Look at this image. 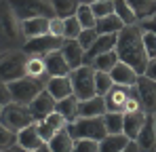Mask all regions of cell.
<instances>
[{"instance_id":"obj_25","label":"cell","mask_w":156,"mask_h":152,"mask_svg":"<svg viewBox=\"0 0 156 152\" xmlns=\"http://www.w3.org/2000/svg\"><path fill=\"white\" fill-rule=\"evenodd\" d=\"M47 146H49L51 152H72L74 150V139L70 137L68 129H61V131L55 133V137H53Z\"/></svg>"},{"instance_id":"obj_34","label":"cell","mask_w":156,"mask_h":152,"mask_svg":"<svg viewBox=\"0 0 156 152\" xmlns=\"http://www.w3.org/2000/svg\"><path fill=\"white\" fill-rule=\"evenodd\" d=\"M112 89H114L112 76L105 74V72H95V93H97L99 97H105Z\"/></svg>"},{"instance_id":"obj_31","label":"cell","mask_w":156,"mask_h":152,"mask_svg":"<svg viewBox=\"0 0 156 152\" xmlns=\"http://www.w3.org/2000/svg\"><path fill=\"white\" fill-rule=\"evenodd\" d=\"M76 19H78V24L82 25V30H95L97 19H95V15H93V11H91V2H80Z\"/></svg>"},{"instance_id":"obj_37","label":"cell","mask_w":156,"mask_h":152,"mask_svg":"<svg viewBox=\"0 0 156 152\" xmlns=\"http://www.w3.org/2000/svg\"><path fill=\"white\" fill-rule=\"evenodd\" d=\"M17 144V133L6 129L4 125H0V150H9Z\"/></svg>"},{"instance_id":"obj_23","label":"cell","mask_w":156,"mask_h":152,"mask_svg":"<svg viewBox=\"0 0 156 152\" xmlns=\"http://www.w3.org/2000/svg\"><path fill=\"white\" fill-rule=\"evenodd\" d=\"M129 137L125 133H118V135H105L104 139L99 142V152H122L129 146Z\"/></svg>"},{"instance_id":"obj_26","label":"cell","mask_w":156,"mask_h":152,"mask_svg":"<svg viewBox=\"0 0 156 152\" xmlns=\"http://www.w3.org/2000/svg\"><path fill=\"white\" fill-rule=\"evenodd\" d=\"M55 112H59V114L68 121V125L74 123V121L78 118V100L74 97V95H70V97H66V100L57 101Z\"/></svg>"},{"instance_id":"obj_1","label":"cell","mask_w":156,"mask_h":152,"mask_svg":"<svg viewBox=\"0 0 156 152\" xmlns=\"http://www.w3.org/2000/svg\"><path fill=\"white\" fill-rule=\"evenodd\" d=\"M116 55L122 63L131 66L139 76L146 74V68L150 63V57L146 53L144 45V32L139 30V25H131L118 32V40H116Z\"/></svg>"},{"instance_id":"obj_51","label":"cell","mask_w":156,"mask_h":152,"mask_svg":"<svg viewBox=\"0 0 156 152\" xmlns=\"http://www.w3.org/2000/svg\"><path fill=\"white\" fill-rule=\"evenodd\" d=\"M2 110H4V108H2V106H0V116H2Z\"/></svg>"},{"instance_id":"obj_8","label":"cell","mask_w":156,"mask_h":152,"mask_svg":"<svg viewBox=\"0 0 156 152\" xmlns=\"http://www.w3.org/2000/svg\"><path fill=\"white\" fill-rule=\"evenodd\" d=\"M66 45L63 38H55V36H40V38H32V40H26L21 51L26 53L27 57H47L55 51H61Z\"/></svg>"},{"instance_id":"obj_12","label":"cell","mask_w":156,"mask_h":152,"mask_svg":"<svg viewBox=\"0 0 156 152\" xmlns=\"http://www.w3.org/2000/svg\"><path fill=\"white\" fill-rule=\"evenodd\" d=\"M0 24H2V32L9 38H17L21 32V24L11 6V2H2L0 4Z\"/></svg>"},{"instance_id":"obj_48","label":"cell","mask_w":156,"mask_h":152,"mask_svg":"<svg viewBox=\"0 0 156 152\" xmlns=\"http://www.w3.org/2000/svg\"><path fill=\"white\" fill-rule=\"evenodd\" d=\"M34 152H51V150H49V146H47V144H44V146H42V148H38V150H34Z\"/></svg>"},{"instance_id":"obj_11","label":"cell","mask_w":156,"mask_h":152,"mask_svg":"<svg viewBox=\"0 0 156 152\" xmlns=\"http://www.w3.org/2000/svg\"><path fill=\"white\" fill-rule=\"evenodd\" d=\"M116 40H118V34H105V36H99L97 42L84 53V66H91L99 55H105V53L114 51L116 49Z\"/></svg>"},{"instance_id":"obj_30","label":"cell","mask_w":156,"mask_h":152,"mask_svg":"<svg viewBox=\"0 0 156 152\" xmlns=\"http://www.w3.org/2000/svg\"><path fill=\"white\" fill-rule=\"evenodd\" d=\"M26 76L27 78H34V80H40L47 74V66H44V59L42 57H27V66H26Z\"/></svg>"},{"instance_id":"obj_3","label":"cell","mask_w":156,"mask_h":152,"mask_svg":"<svg viewBox=\"0 0 156 152\" xmlns=\"http://www.w3.org/2000/svg\"><path fill=\"white\" fill-rule=\"evenodd\" d=\"M70 82H72V93L78 101H89L97 95L95 93V68L93 66H80L78 70H72Z\"/></svg>"},{"instance_id":"obj_14","label":"cell","mask_w":156,"mask_h":152,"mask_svg":"<svg viewBox=\"0 0 156 152\" xmlns=\"http://www.w3.org/2000/svg\"><path fill=\"white\" fill-rule=\"evenodd\" d=\"M146 118H148V114H146L144 110L127 112V114H125V121H122V133L129 137L131 142H135V139H137V135H139L141 127L146 125Z\"/></svg>"},{"instance_id":"obj_27","label":"cell","mask_w":156,"mask_h":152,"mask_svg":"<svg viewBox=\"0 0 156 152\" xmlns=\"http://www.w3.org/2000/svg\"><path fill=\"white\" fill-rule=\"evenodd\" d=\"M78 6H80V2H76V0H55V2H53L55 17L61 19V21L70 19V17H76Z\"/></svg>"},{"instance_id":"obj_36","label":"cell","mask_w":156,"mask_h":152,"mask_svg":"<svg viewBox=\"0 0 156 152\" xmlns=\"http://www.w3.org/2000/svg\"><path fill=\"white\" fill-rule=\"evenodd\" d=\"M80 34H82V25L78 24L76 17H70L63 21V38L66 40H78Z\"/></svg>"},{"instance_id":"obj_17","label":"cell","mask_w":156,"mask_h":152,"mask_svg":"<svg viewBox=\"0 0 156 152\" xmlns=\"http://www.w3.org/2000/svg\"><path fill=\"white\" fill-rule=\"evenodd\" d=\"M17 146H19V148H23L26 152H34V150H38V148H42V146H44L42 137L38 135L36 123H34V125H30V127H26L23 131H19V133H17Z\"/></svg>"},{"instance_id":"obj_49","label":"cell","mask_w":156,"mask_h":152,"mask_svg":"<svg viewBox=\"0 0 156 152\" xmlns=\"http://www.w3.org/2000/svg\"><path fill=\"white\" fill-rule=\"evenodd\" d=\"M6 152H26V150H23V148H9Z\"/></svg>"},{"instance_id":"obj_46","label":"cell","mask_w":156,"mask_h":152,"mask_svg":"<svg viewBox=\"0 0 156 152\" xmlns=\"http://www.w3.org/2000/svg\"><path fill=\"white\" fill-rule=\"evenodd\" d=\"M144 76H148L150 80H154L156 82V59H152L150 63H148V68H146V74Z\"/></svg>"},{"instance_id":"obj_29","label":"cell","mask_w":156,"mask_h":152,"mask_svg":"<svg viewBox=\"0 0 156 152\" xmlns=\"http://www.w3.org/2000/svg\"><path fill=\"white\" fill-rule=\"evenodd\" d=\"M118 55H116V51H110V53H105V55H99L91 66L95 68V72H105V74H110L116 66H118Z\"/></svg>"},{"instance_id":"obj_39","label":"cell","mask_w":156,"mask_h":152,"mask_svg":"<svg viewBox=\"0 0 156 152\" xmlns=\"http://www.w3.org/2000/svg\"><path fill=\"white\" fill-rule=\"evenodd\" d=\"M44 121L49 123V127H51V129H53V131H55V133L68 127V121H66V118H63V116H61L59 112H53V114H49V116H47Z\"/></svg>"},{"instance_id":"obj_44","label":"cell","mask_w":156,"mask_h":152,"mask_svg":"<svg viewBox=\"0 0 156 152\" xmlns=\"http://www.w3.org/2000/svg\"><path fill=\"white\" fill-rule=\"evenodd\" d=\"M139 30L146 32V34H154L156 36V15L150 17V19H146V21H139Z\"/></svg>"},{"instance_id":"obj_32","label":"cell","mask_w":156,"mask_h":152,"mask_svg":"<svg viewBox=\"0 0 156 152\" xmlns=\"http://www.w3.org/2000/svg\"><path fill=\"white\" fill-rule=\"evenodd\" d=\"M114 15L125 24V27H131V25L137 24V17L133 15L129 2H125V0H116V2H114Z\"/></svg>"},{"instance_id":"obj_40","label":"cell","mask_w":156,"mask_h":152,"mask_svg":"<svg viewBox=\"0 0 156 152\" xmlns=\"http://www.w3.org/2000/svg\"><path fill=\"white\" fill-rule=\"evenodd\" d=\"M72 152H99V142L78 139V142H74V150Z\"/></svg>"},{"instance_id":"obj_21","label":"cell","mask_w":156,"mask_h":152,"mask_svg":"<svg viewBox=\"0 0 156 152\" xmlns=\"http://www.w3.org/2000/svg\"><path fill=\"white\" fill-rule=\"evenodd\" d=\"M61 53H63V57H66L70 70H78L80 66H84V49L80 47L78 40H66Z\"/></svg>"},{"instance_id":"obj_38","label":"cell","mask_w":156,"mask_h":152,"mask_svg":"<svg viewBox=\"0 0 156 152\" xmlns=\"http://www.w3.org/2000/svg\"><path fill=\"white\" fill-rule=\"evenodd\" d=\"M97 38H99L97 30H82V34L78 36V42H80V47L84 49V53H87V51L97 42Z\"/></svg>"},{"instance_id":"obj_33","label":"cell","mask_w":156,"mask_h":152,"mask_svg":"<svg viewBox=\"0 0 156 152\" xmlns=\"http://www.w3.org/2000/svg\"><path fill=\"white\" fill-rule=\"evenodd\" d=\"M122 121H125V114H120V112H105L104 123H105L108 135H118V133H122Z\"/></svg>"},{"instance_id":"obj_6","label":"cell","mask_w":156,"mask_h":152,"mask_svg":"<svg viewBox=\"0 0 156 152\" xmlns=\"http://www.w3.org/2000/svg\"><path fill=\"white\" fill-rule=\"evenodd\" d=\"M0 125H4L6 129H11V131L19 133V131H23L26 127L34 125V116H32V112H30V108H27V106L9 103V106H4V110H2Z\"/></svg>"},{"instance_id":"obj_15","label":"cell","mask_w":156,"mask_h":152,"mask_svg":"<svg viewBox=\"0 0 156 152\" xmlns=\"http://www.w3.org/2000/svg\"><path fill=\"white\" fill-rule=\"evenodd\" d=\"M139 152H156V131H154V116L146 118V125L141 127L137 139H135Z\"/></svg>"},{"instance_id":"obj_41","label":"cell","mask_w":156,"mask_h":152,"mask_svg":"<svg viewBox=\"0 0 156 152\" xmlns=\"http://www.w3.org/2000/svg\"><path fill=\"white\" fill-rule=\"evenodd\" d=\"M36 129H38V135L42 137V142H44V144H49L53 137H55V131L49 127L47 121H36Z\"/></svg>"},{"instance_id":"obj_9","label":"cell","mask_w":156,"mask_h":152,"mask_svg":"<svg viewBox=\"0 0 156 152\" xmlns=\"http://www.w3.org/2000/svg\"><path fill=\"white\" fill-rule=\"evenodd\" d=\"M135 89H137V95H139L141 110L148 116H154L156 114V82L150 80L148 76H139L137 82H135Z\"/></svg>"},{"instance_id":"obj_13","label":"cell","mask_w":156,"mask_h":152,"mask_svg":"<svg viewBox=\"0 0 156 152\" xmlns=\"http://www.w3.org/2000/svg\"><path fill=\"white\" fill-rule=\"evenodd\" d=\"M129 89L131 87H116L105 95V112H120L125 114L127 110V100H129Z\"/></svg>"},{"instance_id":"obj_45","label":"cell","mask_w":156,"mask_h":152,"mask_svg":"<svg viewBox=\"0 0 156 152\" xmlns=\"http://www.w3.org/2000/svg\"><path fill=\"white\" fill-rule=\"evenodd\" d=\"M9 103H13L11 91H9V87H6L4 82H0V106L4 108V106H9Z\"/></svg>"},{"instance_id":"obj_16","label":"cell","mask_w":156,"mask_h":152,"mask_svg":"<svg viewBox=\"0 0 156 152\" xmlns=\"http://www.w3.org/2000/svg\"><path fill=\"white\" fill-rule=\"evenodd\" d=\"M42 59H44V66H47V74H49V78L70 76V72H72L61 51H55V53L47 55V57H42Z\"/></svg>"},{"instance_id":"obj_22","label":"cell","mask_w":156,"mask_h":152,"mask_svg":"<svg viewBox=\"0 0 156 152\" xmlns=\"http://www.w3.org/2000/svg\"><path fill=\"white\" fill-rule=\"evenodd\" d=\"M49 24L51 19H27V21H21V32L27 40L32 38H40V36H49Z\"/></svg>"},{"instance_id":"obj_47","label":"cell","mask_w":156,"mask_h":152,"mask_svg":"<svg viewBox=\"0 0 156 152\" xmlns=\"http://www.w3.org/2000/svg\"><path fill=\"white\" fill-rule=\"evenodd\" d=\"M122 152H139V148H137V144H135V142H129V146H127Z\"/></svg>"},{"instance_id":"obj_18","label":"cell","mask_w":156,"mask_h":152,"mask_svg":"<svg viewBox=\"0 0 156 152\" xmlns=\"http://www.w3.org/2000/svg\"><path fill=\"white\" fill-rule=\"evenodd\" d=\"M44 89L53 95V100H55V101H61V100H66V97H70V95H74V93H72L70 76L49 78V80H47V85H44Z\"/></svg>"},{"instance_id":"obj_35","label":"cell","mask_w":156,"mask_h":152,"mask_svg":"<svg viewBox=\"0 0 156 152\" xmlns=\"http://www.w3.org/2000/svg\"><path fill=\"white\" fill-rule=\"evenodd\" d=\"M91 11H93L95 19L110 17V15H114V2H110V0H95V2H91Z\"/></svg>"},{"instance_id":"obj_7","label":"cell","mask_w":156,"mask_h":152,"mask_svg":"<svg viewBox=\"0 0 156 152\" xmlns=\"http://www.w3.org/2000/svg\"><path fill=\"white\" fill-rule=\"evenodd\" d=\"M15 6V15L19 21H27V19H55V9H53V2H47V0H27V2H21V4H13Z\"/></svg>"},{"instance_id":"obj_28","label":"cell","mask_w":156,"mask_h":152,"mask_svg":"<svg viewBox=\"0 0 156 152\" xmlns=\"http://www.w3.org/2000/svg\"><path fill=\"white\" fill-rule=\"evenodd\" d=\"M95 30H97L99 36H105V34H118L120 30H125V24H122L116 15H110V17H104V19H97Z\"/></svg>"},{"instance_id":"obj_2","label":"cell","mask_w":156,"mask_h":152,"mask_svg":"<svg viewBox=\"0 0 156 152\" xmlns=\"http://www.w3.org/2000/svg\"><path fill=\"white\" fill-rule=\"evenodd\" d=\"M70 137L78 142V139H91V142H101L108 131H105V123H104V116L99 118H76L74 123L66 127Z\"/></svg>"},{"instance_id":"obj_50","label":"cell","mask_w":156,"mask_h":152,"mask_svg":"<svg viewBox=\"0 0 156 152\" xmlns=\"http://www.w3.org/2000/svg\"><path fill=\"white\" fill-rule=\"evenodd\" d=\"M154 131H156V114H154Z\"/></svg>"},{"instance_id":"obj_20","label":"cell","mask_w":156,"mask_h":152,"mask_svg":"<svg viewBox=\"0 0 156 152\" xmlns=\"http://www.w3.org/2000/svg\"><path fill=\"white\" fill-rule=\"evenodd\" d=\"M110 76H112V80H114L116 87H135V82L139 78V74L131 66L122 63V61H118V66L110 72Z\"/></svg>"},{"instance_id":"obj_42","label":"cell","mask_w":156,"mask_h":152,"mask_svg":"<svg viewBox=\"0 0 156 152\" xmlns=\"http://www.w3.org/2000/svg\"><path fill=\"white\" fill-rule=\"evenodd\" d=\"M144 45H146V53H148L150 61L156 59V36L154 34H146L144 32Z\"/></svg>"},{"instance_id":"obj_4","label":"cell","mask_w":156,"mask_h":152,"mask_svg":"<svg viewBox=\"0 0 156 152\" xmlns=\"http://www.w3.org/2000/svg\"><path fill=\"white\" fill-rule=\"evenodd\" d=\"M27 55L23 51H13L0 57V82L9 85L19 78H26Z\"/></svg>"},{"instance_id":"obj_5","label":"cell","mask_w":156,"mask_h":152,"mask_svg":"<svg viewBox=\"0 0 156 152\" xmlns=\"http://www.w3.org/2000/svg\"><path fill=\"white\" fill-rule=\"evenodd\" d=\"M6 87L11 91L13 103H19V106H30L32 101L38 97V93L44 91V85L40 80H34V78H27V76L15 80V82H9Z\"/></svg>"},{"instance_id":"obj_10","label":"cell","mask_w":156,"mask_h":152,"mask_svg":"<svg viewBox=\"0 0 156 152\" xmlns=\"http://www.w3.org/2000/svg\"><path fill=\"white\" fill-rule=\"evenodd\" d=\"M55 106H57V101L53 100V95L44 89L42 93H38V97L32 101L27 108H30V112L34 116V123H36V121H44L49 114H53L55 112Z\"/></svg>"},{"instance_id":"obj_24","label":"cell","mask_w":156,"mask_h":152,"mask_svg":"<svg viewBox=\"0 0 156 152\" xmlns=\"http://www.w3.org/2000/svg\"><path fill=\"white\" fill-rule=\"evenodd\" d=\"M129 6L133 15L137 17V21H146L156 15V2H152V0H131Z\"/></svg>"},{"instance_id":"obj_43","label":"cell","mask_w":156,"mask_h":152,"mask_svg":"<svg viewBox=\"0 0 156 152\" xmlns=\"http://www.w3.org/2000/svg\"><path fill=\"white\" fill-rule=\"evenodd\" d=\"M49 34L55 36V38H63V21L61 19H51V24H49ZM66 40V38H63Z\"/></svg>"},{"instance_id":"obj_19","label":"cell","mask_w":156,"mask_h":152,"mask_svg":"<svg viewBox=\"0 0 156 152\" xmlns=\"http://www.w3.org/2000/svg\"><path fill=\"white\" fill-rule=\"evenodd\" d=\"M105 114V97L95 95L89 101H78V118H99Z\"/></svg>"}]
</instances>
